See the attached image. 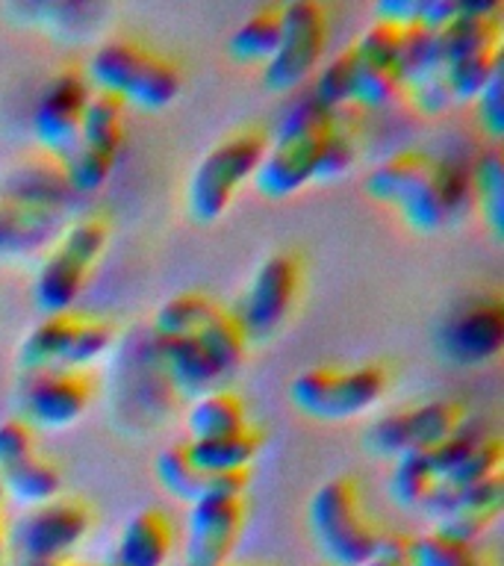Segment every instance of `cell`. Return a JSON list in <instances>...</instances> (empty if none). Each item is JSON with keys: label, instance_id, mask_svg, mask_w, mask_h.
<instances>
[{"label": "cell", "instance_id": "cell-34", "mask_svg": "<svg viewBox=\"0 0 504 566\" xmlns=\"http://www.w3.org/2000/svg\"><path fill=\"white\" fill-rule=\"evenodd\" d=\"M354 53V51H351ZM401 83L392 65H378V62H363L354 56V77H351V104L357 106H384L392 101Z\"/></svg>", "mask_w": 504, "mask_h": 566}, {"label": "cell", "instance_id": "cell-7", "mask_svg": "<svg viewBox=\"0 0 504 566\" xmlns=\"http://www.w3.org/2000/svg\"><path fill=\"white\" fill-rule=\"evenodd\" d=\"M330 35L327 9L316 0H295L281 7V44L265 62L263 83L272 92L298 88L318 69Z\"/></svg>", "mask_w": 504, "mask_h": 566}, {"label": "cell", "instance_id": "cell-17", "mask_svg": "<svg viewBox=\"0 0 504 566\" xmlns=\"http://www.w3.org/2000/svg\"><path fill=\"white\" fill-rule=\"evenodd\" d=\"M171 552L175 525L168 513L159 507H145L122 525L109 566H166Z\"/></svg>", "mask_w": 504, "mask_h": 566}, {"label": "cell", "instance_id": "cell-47", "mask_svg": "<svg viewBox=\"0 0 504 566\" xmlns=\"http://www.w3.org/2000/svg\"><path fill=\"white\" fill-rule=\"evenodd\" d=\"M0 499H3V486H0Z\"/></svg>", "mask_w": 504, "mask_h": 566}, {"label": "cell", "instance_id": "cell-5", "mask_svg": "<svg viewBox=\"0 0 504 566\" xmlns=\"http://www.w3.org/2000/svg\"><path fill=\"white\" fill-rule=\"evenodd\" d=\"M389 387V375L378 363L366 366H313L290 384V401L301 413L322 422H343L378 405Z\"/></svg>", "mask_w": 504, "mask_h": 566}, {"label": "cell", "instance_id": "cell-18", "mask_svg": "<svg viewBox=\"0 0 504 566\" xmlns=\"http://www.w3.org/2000/svg\"><path fill=\"white\" fill-rule=\"evenodd\" d=\"M92 265L83 263L80 256L69 254L65 248L53 242L48 248V254L39 263L33 281V298L35 307L42 310L44 316H60V313H71V307L77 304L80 292L86 286Z\"/></svg>", "mask_w": 504, "mask_h": 566}, {"label": "cell", "instance_id": "cell-40", "mask_svg": "<svg viewBox=\"0 0 504 566\" xmlns=\"http://www.w3.org/2000/svg\"><path fill=\"white\" fill-rule=\"evenodd\" d=\"M35 454V428L21 416L0 422V472L24 463Z\"/></svg>", "mask_w": 504, "mask_h": 566}, {"label": "cell", "instance_id": "cell-9", "mask_svg": "<svg viewBox=\"0 0 504 566\" xmlns=\"http://www.w3.org/2000/svg\"><path fill=\"white\" fill-rule=\"evenodd\" d=\"M301 281H304L301 260L292 251H277L256 265L248 290L242 292V298L233 310V316L242 325L248 339L251 336L265 339L290 318L292 307L298 301Z\"/></svg>", "mask_w": 504, "mask_h": 566}, {"label": "cell", "instance_id": "cell-4", "mask_svg": "<svg viewBox=\"0 0 504 566\" xmlns=\"http://www.w3.org/2000/svg\"><path fill=\"white\" fill-rule=\"evenodd\" d=\"M366 192L380 203H392L413 230L431 233L449 221L440 192V159L424 150H398L371 168Z\"/></svg>", "mask_w": 504, "mask_h": 566}, {"label": "cell", "instance_id": "cell-37", "mask_svg": "<svg viewBox=\"0 0 504 566\" xmlns=\"http://www.w3.org/2000/svg\"><path fill=\"white\" fill-rule=\"evenodd\" d=\"M354 159H357V139L336 124L334 130L325 136V142H322L316 171H313V184L339 180V177H345L351 171Z\"/></svg>", "mask_w": 504, "mask_h": 566}, {"label": "cell", "instance_id": "cell-1", "mask_svg": "<svg viewBox=\"0 0 504 566\" xmlns=\"http://www.w3.org/2000/svg\"><path fill=\"white\" fill-rule=\"evenodd\" d=\"M86 74L88 83H95V92H109L141 109H162L183 86V74L175 60L127 35L106 39L95 48Z\"/></svg>", "mask_w": 504, "mask_h": 566}, {"label": "cell", "instance_id": "cell-19", "mask_svg": "<svg viewBox=\"0 0 504 566\" xmlns=\"http://www.w3.org/2000/svg\"><path fill=\"white\" fill-rule=\"evenodd\" d=\"M62 216L60 210L0 201V256L15 260L51 248L65 228Z\"/></svg>", "mask_w": 504, "mask_h": 566}, {"label": "cell", "instance_id": "cell-27", "mask_svg": "<svg viewBox=\"0 0 504 566\" xmlns=\"http://www.w3.org/2000/svg\"><path fill=\"white\" fill-rule=\"evenodd\" d=\"M469 189L472 198L481 207L486 228L495 239L504 230V171H502V150L490 148L475 159V166L469 171Z\"/></svg>", "mask_w": 504, "mask_h": 566}, {"label": "cell", "instance_id": "cell-22", "mask_svg": "<svg viewBox=\"0 0 504 566\" xmlns=\"http://www.w3.org/2000/svg\"><path fill=\"white\" fill-rule=\"evenodd\" d=\"M248 424L245 401L233 389H210L203 396L192 398V407L186 413L189 440H216L228 433L242 431Z\"/></svg>", "mask_w": 504, "mask_h": 566}, {"label": "cell", "instance_id": "cell-44", "mask_svg": "<svg viewBox=\"0 0 504 566\" xmlns=\"http://www.w3.org/2000/svg\"><path fill=\"white\" fill-rule=\"evenodd\" d=\"M460 3L454 0H419L416 9V27H422L428 33H440L458 18Z\"/></svg>", "mask_w": 504, "mask_h": 566}, {"label": "cell", "instance_id": "cell-8", "mask_svg": "<svg viewBox=\"0 0 504 566\" xmlns=\"http://www.w3.org/2000/svg\"><path fill=\"white\" fill-rule=\"evenodd\" d=\"M466 424V405L454 398H437L405 407L371 424L366 446L378 458H405L413 451H431Z\"/></svg>", "mask_w": 504, "mask_h": 566}, {"label": "cell", "instance_id": "cell-26", "mask_svg": "<svg viewBox=\"0 0 504 566\" xmlns=\"http://www.w3.org/2000/svg\"><path fill=\"white\" fill-rule=\"evenodd\" d=\"M281 44V7H260L233 30L228 51L239 62H269Z\"/></svg>", "mask_w": 504, "mask_h": 566}, {"label": "cell", "instance_id": "cell-20", "mask_svg": "<svg viewBox=\"0 0 504 566\" xmlns=\"http://www.w3.org/2000/svg\"><path fill=\"white\" fill-rule=\"evenodd\" d=\"M154 348L171 384L186 396H203L224 378L207 348L198 343V336H157Z\"/></svg>", "mask_w": 504, "mask_h": 566}, {"label": "cell", "instance_id": "cell-15", "mask_svg": "<svg viewBox=\"0 0 504 566\" xmlns=\"http://www.w3.org/2000/svg\"><path fill=\"white\" fill-rule=\"evenodd\" d=\"M327 136V133H325ZM325 136H307V139H269L263 157L256 163L254 189L263 198H290L313 184L318 150Z\"/></svg>", "mask_w": 504, "mask_h": 566}, {"label": "cell", "instance_id": "cell-28", "mask_svg": "<svg viewBox=\"0 0 504 566\" xmlns=\"http://www.w3.org/2000/svg\"><path fill=\"white\" fill-rule=\"evenodd\" d=\"M195 336H198V343L207 348L212 363L219 366L221 375L237 371L239 363L245 360L248 336L245 331H242V325L237 322V316H233V310H216Z\"/></svg>", "mask_w": 504, "mask_h": 566}, {"label": "cell", "instance_id": "cell-25", "mask_svg": "<svg viewBox=\"0 0 504 566\" xmlns=\"http://www.w3.org/2000/svg\"><path fill=\"white\" fill-rule=\"evenodd\" d=\"M445 71V56H442L440 35L428 33L422 27H410L401 33V44L396 53L398 83L405 88L431 80Z\"/></svg>", "mask_w": 504, "mask_h": 566}, {"label": "cell", "instance_id": "cell-48", "mask_svg": "<svg viewBox=\"0 0 504 566\" xmlns=\"http://www.w3.org/2000/svg\"><path fill=\"white\" fill-rule=\"evenodd\" d=\"M224 566H230V564H224Z\"/></svg>", "mask_w": 504, "mask_h": 566}, {"label": "cell", "instance_id": "cell-41", "mask_svg": "<svg viewBox=\"0 0 504 566\" xmlns=\"http://www.w3.org/2000/svg\"><path fill=\"white\" fill-rule=\"evenodd\" d=\"M498 520V513H449L437 520L433 531L442 537L454 539L460 546H475V539L486 534V528Z\"/></svg>", "mask_w": 504, "mask_h": 566}, {"label": "cell", "instance_id": "cell-45", "mask_svg": "<svg viewBox=\"0 0 504 566\" xmlns=\"http://www.w3.org/2000/svg\"><path fill=\"white\" fill-rule=\"evenodd\" d=\"M24 566H101V564H77V560H53V564H24Z\"/></svg>", "mask_w": 504, "mask_h": 566}, {"label": "cell", "instance_id": "cell-29", "mask_svg": "<svg viewBox=\"0 0 504 566\" xmlns=\"http://www.w3.org/2000/svg\"><path fill=\"white\" fill-rule=\"evenodd\" d=\"M219 307L221 304L203 292H180L175 298L162 301L154 316V331L157 336H195Z\"/></svg>", "mask_w": 504, "mask_h": 566}, {"label": "cell", "instance_id": "cell-10", "mask_svg": "<svg viewBox=\"0 0 504 566\" xmlns=\"http://www.w3.org/2000/svg\"><path fill=\"white\" fill-rule=\"evenodd\" d=\"M95 396L92 375L80 369L27 371L18 384L21 419L33 428L62 431L86 413Z\"/></svg>", "mask_w": 504, "mask_h": 566}, {"label": "cell", "instance_id": "cell-3", "mask_svg": "<svg viewBox=\"0 0 504 566\" xmlns=\"http://www.w3.org/2000/svg\"><path fill=\"white\" fill-rule=\"evenodd\" d=\"M265 145L263 127H239L198 159L186 184V210L198 224H212L228 212L239 186L254 177Z\"/></svg>", "mask_w": 504, "mask_h": 566}, {"label": "cell", "instance_id": "cell-6", "mask_svg": "<svg viewBox=\"0 0 504 566\" xmlns=\"http://www.w3.org/2000/svg\"><path fill=\"white\" fill-rule=\"evenodd\" d=\"M115 343V327L104 318L74 316H44L18 345V366L21 371H53L80 369L86 371Z\"/></svg>", "mask_w": 504, "mask_h": 566}, {"label": "cell", "instance_id": "cell-24", "mask_svg": "<svg viewBox=\"0 0 504 566\" xmlns=\"http://www.w3.org/2000/svg\"><path fill=\"white\" fill-rule=\"evenodd\" d=\"M0 486H3V495H12L18 504H27L33 511V507H42L60 495L62 475L56 463H51L42 454H33L24 463L0 472Z\"/></svg>", "mask_w": 504, "mask_h": 566}, {"label": "cell", "instance_id": "cell-16", "mask_svg": "<svg viewBox=\"0 0 504 566\" xmlns=\"http://www.w3.org/2000/svg\"><path fill=\"white\" fill-rule=\"evenodd\" d=\"M71 198H74V189L69 184L65 166L48 154L18 163L0 186V201L42 207V210L65 212Z\"/></svg>", "mask_w": 504, "mask_h": 566}, {"label": "cell", "instance_id": "cell-2", "mask_svg": "<svg viewBox=\"0 0 504 566\" xmlns=\"http://www.w3.org/2000/svg\"><path fill=\"white\" fill-rule=\"evenodd\" d=\"M307 522L327 566L366 564L384 534L363 507L360 484L351 475L330 478L318 486L307 504Z\"/></svg>", "mask_w": 504, "mask_h": 566}, {"label": "cell", "instance_id": "cell-21", "mask_svg": "<svg viewBox=\"0 0 504 566\" xmlns=\"http://www.w3.org/2000/svg\"><path fill=\"white\" fill-rule=\"evenodd\" d=\"M263 431L245 424L242 431L216 440H186V454L201 472H248L263 449Z\"/></svg>", "mask_w": 504, "mask_h": 566}, {"label": "cell", "instance_id": "cell-38", "mask_svg": "<svg viewBox=\"0 0 504 566\" xmlns=\"http://www.w3.org/2000/svg\"><path fill=\"white\" fill-rule=\"evenodd\" d=\"M472 555L475 548L460 546L437 531L410 539V566H466Z\"/></svg>", "mask_w": 504, "mask_h": 566}, {"label": "cell", "instance_id": "cell-33", "mask_svg": "<svg viewBox=\"0 0 504 566\" xmlns=\"http://www.w3.org/2000/svg\"><path fill=\"white\" fill-rule=\"evenodd\" d=\"M498 69H502V51L477 53V56L445 65V83H449L454 104L458 101H475Z\"/></svg>", "mask_w": 504, "mask_h": 566}, {"label": "cell", "instance_id": "cell-12", "mask_svg": "<svg viewBox=\"0 0 504 566\" xmlns=\"http://www.w3.org/2000/svg\"><path fill=\"white\" fill-rule=\"evenodd\" d=\"M88 95H92L88 80L74 69L56 71L48 80L33 109V133L35 142L42 145V154L65 163L77 150Z\"/></svg>", "mask_w": 504, "mask_h": 566}, {"label": "cell", "instance_id": "cell-39", "mask_svg": "<svg viewBox=\"0 0 504 566\" xmlns=\"http://www.w3.org/2000/svg\"><path fill=\"white\" fill-rule=\"evenodd\" d=\"M401 33L392 24H384V21H371L360 35L357 42L351 44V51L357 60L363 62H378V65H392L396 69V53L398 44H401Z\"/></svg>", "mask_w": 504, "mask_h": 566}, {"label": "cell", "instance_id": "cell-35", "mask_svg": "<svg viewBox=\"0 0 504 566\" xmlns=\"http://www.w3.org/2000/svg\"><path fill=\"white\" fill-rule=\"evenodd\" d=\"M351 77H354V53L351 48H345L343 53H336L325 62V69L318 71L316 88L313 97L327 109H339V106L351 104Z\"/></svg>", "mask_w": 504, "mask_h": 566}, {"label": "cell", "instance_id": "cell-46", "mask_svg": "<svg viewBox=\"0 0 504 566\" xmlns=\"http://www.w3.org/2000/svg\"><path fill=\"white\" fill-rule=\"evenodd\" d=\"M0 543H3V525H0Z\"/></svg>", "mask_w": 504, "mask_h": 566}, {"label": "cell", "instance_id": "cell-36", "mask_svg": "<svg viewBox=\"0 0 504 566\" xmlns=\"http://www.w3.org/2000/svg\"><path fill=\"white\" fill-rule=\"evenodd\" d=\"M502 440H498V437H484L481 442H475V449L469 451L458 467L451 469L449 475L442 478L440 484H475V481H484V478L490 475H498V472H502Z\"/></svg>", "mask_w": 504, "mask_h": 566}, {"label": "cell", "instance_id": "cell-42", "mask_svg": "<svg viewBox=\"0 0 504 566\" xmlns=\"http://www.w3.org/2000/svg\"><path fill=\"white\" fill-rule=\"evenodd\" d=\"M502 69L495 71V77L484 86V92L475 97L477 124L493 142L502 139L504 133V104H502Z\"/></svg>", "mask_w": 504, "mask_h": 566}, {"label": "cell", "instance_id": "cell-13", "mask_svg": "<svg viewBox=\"0 0 504 566\" xmlns=\"http://www.w3.org/2000/svg\"><path fill=\"white\" fill-rule=\"evenodd\" d=\"M95 513L80 499H62L33 507L18 522L15 543L24 552L27 564H53L65 560L69 552L83 543L92 531Z\"/></svg>", "mask_w": 504, "mask_h": 566}, {"label": "cell", "instance_id": "cell-31", "mask_svg": "<svg viewBox=\"0 0 504 566\" xmlns=\"http://www.w3.org/2000/svg\"><path fill=\"white\" fill-rule=\"evenodd\" d=\"M440 484L433 475L431 460L424 451H413L405 458H396V469L389 478V490L401 507H422L433 486Z\"/></svg>", "mask_w": 504, "mask_h": 566}, {"label": "cell", "instance_id": "cell-30", "mask_svg": "<svg viewBox=\"0 0 504 566\" xmlns=\"http://www.w3.org/2000/svg\"><path fill=\"white\" fill-rule=\"evenodd\" d=\"M157 478L168 493L183 499L186 504L203 499L207 495V484H210V472H201L189 460L186 442H177V446H168L166 451H159Z\"/></svg>", "mask_w": 504, "mask_h": 566}, {"label": "cell", "instance_id": "cell-32", "mask_svg": "<svg viewBox=\"0 0 504 566\" xmlns=\"http://www.w3.org/2000/svg\"><path fill=\"white\" fill-rule=\"evenodd\" d=\"M336 113L322 106L313 95L301 97L281 115L274 124L272 139H307V136H325L336 127Z\"/></svg>", "mask_w": 504, "mask_h": 566}, {"label": "cell", "instance_id": "cell-23", "mask_svg": "<svg viewBox=\"0 0 504 566\" xmlns=\"http://www.w3.org/2000/svg\"><path fill=\"white\" fill-rule=\"evenodd\" d=\"M124 115H127V104L122 97L109 95V92H92L86 113H83V124H80L77 148L97 150V154L118 159L124 145Z\"/></svg>", "mask_w": 504, "mask_h": 566}, {"label": "cell", "instance_id": "cell-11", "mask_svg": "<svg viewBox=\"0 0 504 566\" xmlns=\"http://www.w3.org/2000/svg\"><path fill=\"white\" fill-rule=\"evenodd\" d=\"M440 352L458 366H484L504 348V304L498 295H472L442 318Z\"/></svg>", "mask_w": 504, "mask_h": 566}, {"label": "cell", "instance_id": "cell-14", "mask_svg": "<svg viewBox=\"0 0 504 566\" xmlns=\"http://www.w3.org/2000/svg\"><path fill=\"white\" fill-rule=\"evenodd\" d=\"M245 495H207L189 504L183 539L186 566H224L245 528Z\"/></svg>", "mask_w": 504, "mask_h": 566}, {"label": "cell", "instance_id": "cell-43", "mask_svg": "<svg viewBox=\"0 0 504 566\" xmlns=\"http://www.w3.org/2000/svg\"><path fill=\"white\" fill-rule=\"evenodd\" d=\"M407 95L413 101L416 109H422V113H445L451 104H454V97H451V88L445 83V71L437 74L431 80H422V83H416V86L407 88Z\"/></svg>", "mask_w": 504, "mask_h": 566}]
</instances>
